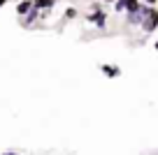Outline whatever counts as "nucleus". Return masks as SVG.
I'll return each instance as SVG.
<instances>
[{
    "instance_id": "f257e3e1",
    "label": "nucleus",
    "mask_w": 158,
    "mask_h": 155,
    "mask_svg": "<svg viewBox=\"0 0 158 155\" xmlns=\"http://www.w3.org/2000/svg\"><path fill=\"white\" fill-rule=\"evenodd\" d=\"M86 23L93 26V28L98 30H105L109 23V16H107V10L105 7H98V10H89V14H86Z\"/></svg>"
},
{
    "instance_id": "f03ea898",
    "label": "nucleus",
    "mask_w": 158,
    "mask_h": 155,
    "mask_svg": "<svg viewBox=\"0 0 158 155\" xmlns=\"http://www.w3.org/2000/svg\"><path fill=\"white\" fill-rule=\"evenodd\" d=\"M142 33L144 35H153L158 30V7H149V12L144 14V19H142Z\"/></svg>"
},
{
    "instance_id": "7ed1b4c3",
    "label": "nucleus",
    "mask_w": 158,
    "mask_h": 155,
    "mask_svg": "<svg viewBox=\"0 0 158 155\" xmlns=\"http://www.w3.org/2000/svg\"><path fill=\"white\" fill-rule=\"evenodd\" d=\"M149 12V5H144L142 2V7H139V10H135V12H126V26H128V28H139V26H142V19H144V14H147Z\"/></svg>"
},
{
    "instance_id": "20e7f679",
    "label": "nucleus",
    "mask_w": 158,
    "mask_h": 155,
    "mask_svg": "<svg viewBox=\"0 0 158 155\" xmlns=\"http://www.w3.org/2000/svg\"><path fill=\"white\" fill-rule=\"evenodd\" d=\"M100 72H102L107 79L121 77V67H118V65H114V63H102V65H100Z\"/></svg>"
},
{
    "instance_id": "39448f33",
    "label": "nucleus",
    "mask_w": 158,
    "mask_h": 155,
    "mask_svg": "<svg viewBox=\"0 0 158 155\" xmlns=\"http://www.w3.org/2000/svg\"><path fill=\"white\" fill-rule=\"evenodd\" d=\"M30 10H33V0H19V2L14 5V14L19 16V19H21V16H26Z\"/></svg>"
},
{
    "instance_id": "423d86ee",
    "label": "nucleus",
    "mask_w": 158,
    "mask_h": 155,
    "mask_svg": "<svg viewBox=\"0 0 158 155\" xmlns=\"http://www.w3.org/2000/svg\"><path fill=\"white\" fill-rule=\"evenodd\" d=\"M56 2L58 0H33V7H37L40 12H44V10H54Z\"/></svg>"
},
{
    "instance_id": "0eeeda50",
    "label": "nucleus",
    "mask_w": 158,
    "mask_h": 155,
    "mask_svg": "<svg viewBox=\"0 0 158 155\" xmlns=\"http://www.w3.org/2000/svg\"><path fill=\"white\" fill-rule=\"evenodd\" d=\"M77 16H79L77 7H65V12H63V16H60V19H63V21H74Z\"/></svg>"
},
{
    "instance_id": "6e6552de",
    "label": "nucleus",
    "mask_w": 158,
    "mask_h": 155,
    "mask_svg": "<svg viewBox=\"0 0 158 155\" xmlns=\"http://www.w3.org/2000/svg\"><path fill=\"white\" fill-rule=\"evenodd\" d=\"M126 2V12H135L142 7V0H123Z\"/></svg>"
},
{
    "instance_id": "1a4fd4ad",
    "label": "nucleus",
    "mask_w": 158,
    "mask_h": 155,
    "mask_svg": "<svg viewBox=\"0 0 158 155\" xmlns=\"http://www.w3.org/2000/svg\"><path fill=\"white\" fill-rule=\"evenodd\" d=\"M142 2H144V5H149V7H156L158 5V0H142Z\"/></svg>"
},
{
    "instance_id": "9d476101",
    "label": "nucleus",
    "mask_w": 158,
    "mask_h": 155,
    "mask_svg": "<svg viewBox=\"0 0 158 155\" xmlns=\"http://www.w3.org/2000/svg\"><path fill=\"white\" fill-rule=\"evenodd\" d=\"M100 2H102V5H114L116 0H100Z\"/></svg>"
},
{
    "instance_id": "9b49d317",
    "label": "nucleus",
    "mask_w": 158,
    "mask_h": 155,
    "mask_svg": "<svg viewBox=\"0 0 158 155\" xmlns=\"http://www.w3.org/2000/svg\"><path fill=\"white\" fill-rule=\"evenodd\" d=\"M2 155H19V153H16V150H5Z\"/></svg>"
},
{
    "instance_id": "f8f14e48",
    "label": "nucleus",
    "mask_w": 158,
    "mask_h": 155,
    "mask_svg": "<svg viewBox=\"0 0 158 155\" xmlns=\"http://www.w3.org/2000/svg\"><path fill=\"white\" fill-rule=\"evenodd\" d=\"M7 2H10V0H0V10H2V7H5Z\"/></svg>"
},
{
    "instance_id": "ddd939ff",
    "label": "nucleus",
    "mask_w": 158,
    "mask_h": 155,
    "mask_svg": "<svg viewBox=\"0 0 158 155\" xmlns=\"http://www.w3.org/2000/svg\"><path fill=\"white\" fill-rule=\"evenodd\" d=\"M153 49H156V51H158V39H156V42H153Z\"/></svg>"
}]
</instances>
